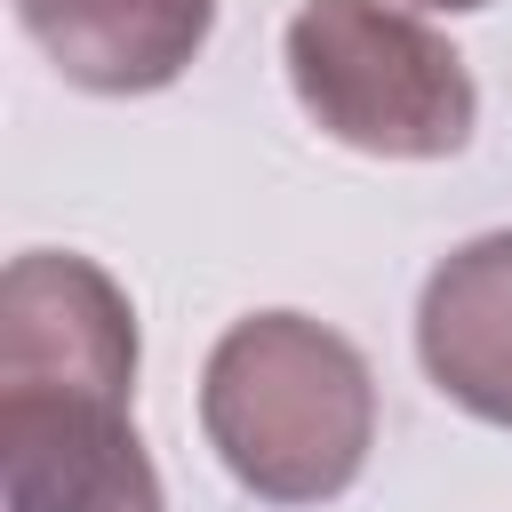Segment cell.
<instances>
[{
    "instance_id": "6da1fadb",
    "label": "cell",
    "mask_w": 512,
    "mask_h": 512,
    "mask_svg": "<svg viewBox=\"0 0 512 512\" xmlns=\"http://www.w3.org/2000/svg\"><path fill=\"white\" fill-rule=\"evenodd\" d=\"M0 512H168L136 432V304L72 248L0 280Z\"/></svg>"
},
{
    "instance_id": "7a4b0ae2",
    "label": "cell",
    "mask_w": 512,
    "mask_h": 512,
    "mask_svg": "<svg viewBox=\"0 0 512 512\" xmlns=\"http://www.w3.org/2000/svg\"><path fill=\"white\" fill-rule=\"evenodd\" d=\"M200 432L256 504H336L376 448V376L328 320L248 312L208 344Z\"/></svg>"
},
{
    "instance_id": "3957f363",
    "label": "cell",
    "mask_w": 512,
    "mask_h": 512,
    "mask_svg": "<svg viewBox=\"0 0 512 512\" xmlns=\"http://www.w3.org/2000/svg\"><path fill=\"white\" fill-rule=\"evenodd\" d=\"M280 64L304 120L368 160H456L480 128L464 56L400 0H304Z\"/></svg>"
},
{
    "instance_id": "277c9868",
    "label": "cell",
    "mask_w": 512,
    "mask_h": 512,
    "mask_svg": "<svg viewBox=\"0 0 512 512\" xmlns=\"http://www.w3.org/2000/svg\"><path fill=\"white\" fill-rule=\"evenodd\" d=\"M16 24L56 80L88 96H152L200 64L216 0H16Z\"/></svg>"
},
{
    "instance_id": "5b68a950",
    "label": "cell",
    "mask_w": 512,
    "mask_h": 512,
    "mask_svg": "<svg viewBox=\"0 0 512 512\" xmlns=\"http://www.w3.org/2000/svg\"><path fill=\"white\" fill-rule=\"evenodd\" d=\"M416 360L440 400L512 432V232H480L424 272Z\"/></svg>"
},
{
    "instance_id": "8992f818",
    "label": "cell",
    "mask_w": 512,
    "mask_h": 512,
    "mask_svg": "<svg viewBox=\"0 0 512 512\" xmlns=\"http://www.w3.org/2000/svg\"><path fill=\"white\" fill-rule=\"evenodd\" d=\"M416 8H448V16H464V8H488V0H416Z\"/></svg>"
}]
</instances>
